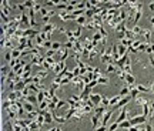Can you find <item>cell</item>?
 Wrapping results in <instances>:
<instances>
[{
    "instance_id": "6da1fadb",
    "label": "cell",
    "mask_w": 154,
    "mask_h": 131,
    "mask_svg": "<svg viewBox=\"0 0 154 131\" xmlns=\"http://www.w3.org/2000/svg\"><path fill=\"white\" fill-rule=\"evenodd\" d=\"M127 6H128V9H130L131 12H134V13L143 10V3L138 2V0H133V2H131V0H127Z\"/></svg>"
},
{
    "instance_id": "7a4b0ae2",
    "label": "cell",
    "mask_w": 154,
    "mask_h": 131,
    "mask_svg": "<svg viewBox=\"0 0 154 131\" xmlns=\"http://www.w3.org/2000/svg\"><path fill=\"white\" fill-rule=\"evenodd\" d=\"M47 76H49V71H46V70H40L36 76H33V83H34V84H40L42 80H44Z\"/></svg>"
},
{
    "instance_id": "3957f363",
    "label": "cell",
    "mask_w": 154,
    "mask_h": 131,
    "mask_svg": "<svg viewBox=\"0 0 154 131\" xmlns=\"http://www.w3.org/2000/svg\"><path fill=\"white\" fill-rule=\"evenodd\" d=\"M67 68V66H66V61H59L54 67H53V74L54 76H59L61 71H64Z\"/></svg>"
},
{
    "instance_id": "277c9868",
    "label": "cell",
    "mask_w": 154,
    "mask_h": 131,
    "mask_svg": "<svg viewBox=\"0 0 154 131\" xmlns=\"http://www.w3.org/2000/svg\"><path fill=\"white\" fill-rule=\"evenodd\" d=\"M145 120H147V117H144V115L141 114V115L131 117V118H130V122H131V125H140V124H144Z\"/></svg>"
},
{
    "instance_id": "5b68a950",
    "label": "cell",
    "mask_w": 154,
    "mask_h": 131,
    "mask_svg": "<svg viewBox=\"0 0 154 131\" xmlns=\"http://www.w3.org/2000/svg\"><path fill=\"white\" fill-rule=\"evenodd\" d=\"M90 100H91V103L94 104V107H98V105H101V101H103V95H101V94H96V93H91V95H90Z\"/></svg>"
},
{
    "instance_id": "8992f818",
    "label": "cell",
    "mask_w": 154,
    "mask_h": 131,
    "mask_svg": "<svg viewBox=\"0 0 154 131\" xmlns=\"http://www.w3.org/2000/svg\"><path fill=\"white\" fill-rule=\"evenodd\" d=\"M131 100H133V97H131V95L123 97V98H121V100L118 101V104H117V105H114V110H120L121 107L124 108V107H126V105H127V104H128V103L131 101Z\"/></svg>"
},
{
    "instance_id": "52a82bcc",
    "label": "cell",
    "mask_w": 154,
    "mask_h": 131,
    "mask_svg": "<svg viewBox=\"0 0 154 131\" xmlns=\"http://www.w3.org/2000/svg\"><path fill=\"white\" fill-rule=\"evenodd\" d=\"M71 83H73V84H74V86H76V87H77L79 90H81V91H83V90L86 88V83H84L83 77H74Z\"/></svg>"
},
{
    "instance_id": "ba28073f",
    "label": "cell",
    "mask_w": 154,
    "mask_h": 131,
    "mask_svg": "<svg viewBox=\"0 0 154 131\" xmlns=\"http://www.w3.org/2000/svg\"><path fill=\"white\" fill-rule=\"evenodd\" d=\"M106 113H107V107H104V105H98V107L94 108V113H93V114H96V115L100 118V121H101Z\"/></svg>"
},
{
    "instance_id": "9c48e42d",
    "label": "cell",
    "mask_w": 154,
    "mask_h": 131,
    "mask_svg": "<svg viewBox=\"0 0 154 131\" xmlns=\"http://www.w3.org/2000/svg\"><path fill=\"white\" fill-rule=\"evenodd\" d=\"M127 113H128V110L124 107V108L120 111V114H118V117H117L116 122H117V124H121V122H124V121L127 120Z\"/></svg>"
},
{
    "instance_id": "30bf717a",
    "label": "cell",
    "mask_w": 154,
    "mask_h": 131,
    "mask_svg": "<svg viewBox=\"0 0 154 131\" xmlns=\"http://www.w3.org/2000/svg\"><path fill=\"white\" fill-rule=\"evenodd\" d=\"M60 20L61 22H74L76 20V17L73 16V14H69V13H66V12H60Z\"/></svg>"
},
{
    "instance_id": "8fae6325",
    "label": "cell",
    "mask_w": 154,
    "mask_h": 131,
    "mask_svg": "<svg viewBox=\"0 0 154 131\" xmlns=\"http://www.w3.org/2000/svg\"><path fill=\"white\" fill-rule=\"evenodd\" d=\"M74 23L77 24V26H80V27H87V17H86V14H83V16H80V17H77L76 20H74Z\"/></svg>"
},
{
    "instance_id": "7c38bea8",
    "label": "cell",
    "mask_w": 154,
    "mask_h": 131,
    "mask_svg": "<svg viewBox=\"0 0 154 131\" xmlns=\"http://www.w3.org/2000/svg\"><path fill=\"white\" fill-rule=\"evenodd\" d=\"M54 30H60V29H59L54 23H49V24H44V26H43V30H42V32H46V33H53Z\"/></svg>"
},
{
    "instance_id": "4fadbf2b",
    "label": "cell",
    "mask_w": 154,
    "mask_h": 131,
    "mask_svg": "<svg viewBox=\"0 0 154 131\" xmlns=\"http://www.w3.org/2000/svg\"><path fill=\"white\" fill-rule=\"evenodd\" d=\"M124 81L127 83V86L133 87V86H134V83H135V77H134V74H131V73H126Z\"/></svg>"
},
{
    "instance_id": "5bb4252c",
    "label": "cell",
    "mask_w": 154,
    "mask_h": 131,
    "mask_svg": "<svg viewBox=\"0 0 154 131\" xmlns=\"http://www.w3.org/2000/svg\"><path fill=\"white\" fill-rule=\"evenodd\" d=\"M141 36H143V39H144V41H145L147 44L151 43V41H150V39H151V30H148V29H143Z\"/></svg>"
},
{
    "instance_id": "9a60e30c",
    "label": "cell",
    "mask_w": 154,
    "mask_h": 131,
    "mask_svg": "<svg viewBox=\"0 0 154 131\" xmlns=\"http://www.w3.org/2000/svg\"><path fill=\"white\" fill-rule=\"evenodd\" d=\"M23 107H24V110H26V114H27V113H34V111H37L36 107H34L32 103H27V101L23 103Z\"/></svg>"
},
{
    "instance_id": "2e32d148",
    "label": "cell",
    "mask_w": 154,
    "mask_h": 131,
    "mask_svg": "<svg viewBox=\"0 0 154 131\" xmlns=\"http://www.w3.org/2000/svg\"><path fill=\"white\" fill-rule=\"evenodd\" d=\"M111 115H113V111H111V110H110V111H107V113L104 114L103 120L100 121V125H107V122H108V120L111 118Z\"/></svg>"
},
{
    "instance_id": "e0dca14e",
    "label": "cell",
    "mask_w": 154,
    "mask_h": 131,
    "mask_svg": "<svg viewBox=\"0 0 154 131\" xmlns=\"http://www.w3.org/2000/svg\"><path fill=\"white\" fill-rule=\"evenodd\" d=\"M10 54H12V57L15 59V60H20L22 59V51L16 47V49H13L12 51H10Z\"/></svg>"
},
{
    "instance_id": "ac0fdd59",
    "label": "cell",
    "mask_w": 154,
    "mask_h": 131,
    "mask_svg": "<svg viewBox=\"0 0 154 131\" xmlns=\"http://www.w3.org/2000/svg\"><path fill=\"white\" fill-rule=\"evenodd\" d=\"M98 122H100V118L96 115V114H91V125H93V128L94 130H97L100 125H98Z\"/></svg>"
},
{
    "instance_id": "d6986e66",
    "label": "cell",
    "mask_w": 154,
    "mask_h": 131,
    "mask_svg": "<svg viewBox=\"0 0 154 131\" xmlns=\"http://www.w3.org/2000/svg\"><path fill=\"white\" fill-rule=\"evenodd\" d=\"M135 88L138 90V93H150V86H144V84H137Z\"/></svg>"
},
{
    "instance_id": "ffe728a7",
    "label": "cell",
    "mask_w": 154,
    "mask_h": 131,
    "mask_svg": "<svg viewBox=\"0 0 154 131\" xmlns=\"http://www.w3.org/2000/svg\"><path fill=\"white\" fill-rule=\"evenodd\" d=\"M135 103H137V104H140V105L143 107V105L148 104V103H150V100H147V98H145V97H143V95H138V97L135 98Z\"/></svg>"
},
{
    "instance_id": "44dd1931",
    "label": "cell",
    "mask_w": 154,
    "mask_h": 131,
    "mask_svg": "<svg viewBox=\"0 0 154 131\" xmlns=\"http://www.w3.org/2000/svg\"><path fill=\"white\" fill-rule=\"evenodd\" d=\"M106 71H107L108 74H111V73H116V74H117V71H118V67H117L116 64H107V68H106Z\"/></svg>"
},
{
    "instance_id": "7402d4cb",
    "label": "cell",
    "mask_w": 154,
    "mask_h": 131,
    "mask_svg": "<svg viewBox=\"0 0 154 131\" xmlns=\"http://www.w3.org/2000/svg\"><path fill=\"white\" fill-rule=\"evenodd\" d=\"M84 115H86V113H84V110H83V108H76V113H74V118L80 120V118H83Z\"/></svg>"
},
{
    "instance_id": "603a6c76",
    "label": "cell",
    "mask_w": 154,
    "mask_h": 131,
    "mask_svg": "<svg viewBox=\"0 0 154 131\" xmlns=\"http://www.w3.org/2000/svg\"><path fill=\"white\" fill-rule=\"evenodd\" d=\"M120 100H121V95H120V94H117V95L111 97V98H110V105H113V107H114V105H117Z\"/></svg>"
},
{
    "instance_id": "cb8c5ba5",
    "label": "cell",
    "mask_w": 154,
    "mask_h": 131,
    "mask_svg": "<svg viewBox=\"0 0 154 131\" xmlns=\"http://www.w3.org/2000/svg\"><path fill=\"white\" fill-rule=\"evenodd\" d=\"M124 33H126V39H130V40H133V41L135 40V34L133 33V30H131V29H127Z\"/></svg>"
},
{
    "instance_id": "d4e9b609",
    "label": "cell",
    "mask_w": 154,
    "mask_h": 131,
    "mask_svg": "<svg viewBox=\"0 0 154 131\" xmlns=\"http://www.w3.org/2000/svg\"><path fill=\"white\" fill-rule=\"evenodd\" d=\"M36 122H37L40 127H42V125H44V124H46V118H44V115L39 113V115H37V118H36Z\"/></svg>"
},
{
    "instance_id": "484cf974",
    "label": "cell",
    "mask_w": 154,
    "mask_h": 131,
    "mask_svg": "<svg viewBox=\"0 0 154 131\" xmlns=\"http://www.w3.org/2000/svg\"><path fill=\"white\" fill-rule=\"evenodd\" d=\"M60 49H63V46H61V43H60V41H53V44H52V50L57 53V51H59Z\"/></svg>"
},
{
    "instance_id": "4316f807",
    "label": "cell",
    "mask_w": 154,
    "mask_h": 131,
    "mask_svg": "<svg viewBox=\"0 0 154 131\" xmlns=\"http://www.w3.org/2000/svg\"><path fill=\"white\" fill-rule=\"evenodd\" d=\"M26 101H27V103H32L33 105H34L36 103H39V100H37V95H34V94H30V95L26 98Z\"/></svg>"
},
{
    "instance_id": "83f0119b",
    "label": "cell",
    "mask_w": 154,
    "mask_h": 131,
    "mask_svg": "<svg viewBox=\"0 0 154 131\" xmlns=\"http://www.w3.org/2000/svg\"><path fill=\"white\" fill-rule=\"evenodd\" d=\"M67 6H69V2H59L57 6H56V9H59V10H66Z\"/></svg>"
},
{
    "instance_id": "f1b7e54d",
    "label": "cell",
    "mask_w": 154,
    "mask_h": 131,
    "mask_svg": "<svg viewBox=\"0 0 154 131\" xmlns=\"http://www.w3.org/2000/svg\"><path fill=\"white\" fill-rule=\"evenodd\" d=\"M143 17V10H140V12H137L135 13V16H134V20H133V24L134 26H137V23H138V20Z\"/></svg>"
},
{
    "instance_id": "f546056e",
    "label": "cell",
    "mask_w": 154,
    "mask_h": 131,
    "mask_svg": "<svg viewBox=\"0 0 154 131\" xmlns=\"http://www.w3.org/2000/svg\"><path fill=\"white\" fill-rule=\"evenodd\" d=\"M150 111H151V108H150V103L145 104V105H143V115H144V117H148V115H150Z\"/></svg>"
},
{
    "instance_id": "4dcf8cb0",
    "label": "cell",
    "mask_w": 154,
    "mask_h": 131,
    "mask_svg": "<svg viewBox=\"0 0 154 131\" xmlns=\"http://www.w3.org/2000/svg\"><path fill=\"white\" fill-rule=\"evenodd\" d=\"M53 118H54V121H56V122H59V124L66 121V117H59L56 111H53Z\"/></svg>"
},
{
    "instance_id": "1f68e13d",
    "label": "cell",
    "mask_w": 154,
    "mask_h": 131,
    "mask_svg": "<svg viewBox=\"0 0 154 131\" xmlns=\"http://www.w3.org/2000/svg\"><path fill=\"white\" fill-rule=\"evenodd\" d=\"M29 128H30L32 131H40V125H39L36 121H32L30 125H29Z\"/></svg>"
},
{
    "instance_id": "d6a6232c",
    "label": "cell",
    "mask_w": 154,
    "mask_h": 131,
    "mask_svg": "<svg viewBox=\"0 0 154 131\" xmlns=\"http://www.w3.org/2000/svg\"><path fill=\"white\" fill-rule=\"evenodd\" d=\"M148 56H154V43H148L147 46V51H145Z\"/></svg>"
},
{
    "instance_id": "836d02e7",
    "label": "cell",
    "mask_w": 154,
    "mask_h": 131,
    "mask_svg": "<svg viewBox=\"0 0 154 131\" xmlns=\"http://www.w3.org/2000/svg\"><path fill=\"white\" fill-rule=\"evenodd\" d=\"M131 30H133V33H134L135 36H137V34H141V33H143V29H141L140 26H133V29H131Z\"/></svg>"
},
{
    "instance_id": "e575fe53",
    "label": "cell",
    "mask_w": 154,
    "mask_h": 131,
    "mask_svg": "<svg viewBox=\"0 0 154 131\" xmlns=\"http://www.w3.org/2000/svg\"><path fill=\"white\" fill-rule=\"evenodd\" d=\"M81 30H83V27H80V26H77V29L74 30V37L79 40L80 39V36H81Z\"/></svg>"
},
{
    "instance_id": "d590c367",
    "label": "cell",
    "mask_w": 154,
    "mask_h": 131,
    "mask_svg": "<svg viewBox=\"0 0 154 131\" xmlns=\"http://www.w3.org/2000/svg\"><path fill=\"white\" fill-rule=\"evenodd\" d=\"M130 127H133V125H131V122H130V120H126L124 122H121V124H120V128H127V130H128Z\"/></svg>"
},
{
    "instance_id": "8d00e7d4",
    "label": "cell",
    "mask_w": 154,
    "mask_h": 131,
    "mask_svg": "<svg viewBox=\"0 0 154 131\" xmlns=\"http://www.w3.org/2000/svg\"><path fill=\"white\" fill-rule=\"evenodd\" d=\"M97 81H98V84H107V83H108L107 77H104L103 74H101V76H100V77L97 78Z\"/></svg>"
},
{
    "instance_id": "74e56055",
    "label": "cell",
    "mask_w": 154,
    "mask_h": 131,
    "mask_svg": "<svg viewBox=\"0 0 154 131\" xmlns=\"http://www.w3.org/2000/svg\"><path fill=\"white\" fill-rule=\"evenodd\" d=\"M74 113H76V108H70V110L67 111V114H66V120H69V118L74 117Z\"/></svg>"
},
{
    "instance_id": "f35d334b",
    "label": "cell",
    "mask_w": 154,
    "mask_h": 131,
    "mask_svg": "<svg viewBox=\"0 0 154 131\" xmlns=\"http://www.w3.org/2000/svg\"><path fill=\"white\" fill-rule=\"evenodd\" d=\"M117 128H120V124H117V122L114 121V122H111V124H110V127H108V131H116Z\"/></svg>"
},
{
    "instance_id": "ab89813d",
    "label": "cell",
    "mask_w": 154,
    "mask_h": 131,
    "mask_svg": "<svg viewBox=\"0 0 154 131\" xmlns=\"http://www.w3.org/2000/svg\"><path fill=\"white\" fill-rule=\"evenodd\" d=\"M147 43H143L141 41V44H140V47H138V53H141V51H147Z\"/></svg>"
},
{
    "instance_id": "60d3db41",
    "label": "cell",
    "mask_w": 154,
    "mask_h": 131,
    "mask_svg": "<svg viewBox=\"0 0 154 131\" xmlns=\"http://www.w3.org/2000/svg\"><path fill=\"white\" fill-rule=\"evenodd\" d=\"M101 105H104V107H110V98H107V97H104V95H103Z\"/></svg>"
},
{
    "instance_id": "b9f144b4",
    "label": "cell",
    "mask_w": 154,
    "mask_h": 131,
    "mask_svg": "<svg viewBox=\"0 0 154 131\" xmlns=\"http://www.w3.org/2000/svg\"><path fill=\"white\" fill-rule=\"evenodd\" d=\"M98 32H100V33H101V36H103V37H104V39H107V36H108V34H107V32H106V29H104V27H103V26H101V27H100V29H98Z\"/></svg>"
},
{
    "instance_id": "7bdbcfd3",
    "label": "cell",
    "mask_w": 154,
    "mask_h": 131,
    "mask_svg": "<svg viewBox=\"0 0 154 131\" xmlns=\"http://www.w3.org/2000/svg\"><path fill=\"white\" fill-rule=\"evenodd\" d=\"M52 41H44V44H43V49H46V50H52Z\"/></svg>"
},
{
    "instance_id": "ee69618b",
    "label": "cell",
    "mask_w": 154,
    "mask_h": 131,
    "mask_svg": "<svg viewBox=\"0 0 154 131\" xmlns=\"http://www.w3.org/2000/svg\"><path fill=\"white\" fill-rule=\"evenodd\" d=\"M5 60H6V61H7V63L10 64V63H12V60H13V57H12V54H10V53H7V54L5 56Z\"/></svg>"
},
{
    "instance_id": "f6af8a7d",
    "label": "cell",
    "mask_w": 154,
    "mask_h": 131,
    "mask_svg": "<svg viewBox=\"0 0 154 131\" xmlns=\"http://www.w3.org/2000/svg\"><path fill=\"white\" fill-rule=\"evenodd\" d=\"M73 80L71 78H69V77H64L63 78V81H61V86H66V84H69V83H71Z\"/></svg>"
},
{
    "instance_id": "bcb514c9",
    "label": "cell",
    "mask_w": 154,
    "mask_h": 131,
    "mask_svg": "<svg viewBox=\"0 0 154 131\" xmlns=\"http://www.w3.org/2000/svg\"><path fill=\"white\" fill-rule=\"evenodd\" d=\"M64 105H69V103H67V101L60 100V101H59V104H57V108H61V107H64Z\"/></svg>"
},
{
    "instance_id": "7dc6e473",
    "label": "cell",
    "mask_w": 154,
    "mask_h": 131,
    "mask_svg": "<svg viewBox=\"0 0 154 131\" xmlns=\"http://www.w3.org/2000/svg\"><path fill=\"white\" fill-rule=\"evenodd\" d=\"M141 130V127L140 125H133V127H130L128 128V131H140Z\"/></svg>"
},
{
    "instance_id": "c3c4849f",
    "label": "cell",
    "mask_w": 154,
    "mask_h": 131,
    "mask_svg": "<svg viewBox=\"0 0 154 131\" xmlns=\"http://www.w3.org/2000/svg\"><path fill=\"white\" fill-rule=\"evenodd\" d=\"M64 47H66L67 50H69V49H73V47H74V43H71V41H67V43L64 44Z\"/></svg>"
},
{
    "instance_id": "681fc988",
    "label": "cell",
    "mask_w": 154,
    "mask_h": 131,
    "mask_svg": "<svg viewBox=\"0 0 154 131\" xmlns=\"http://www.w3.org/2000/svg\"><path fill=\"white\" fill-rule=\"evenodd\" d=\"M96 131H108V127H107V125H100Z\"/></svg>"
},
{
    "instance_id": "f907efd6",
    "label": "cell",
    "mask_w": 154,
    "mask_h": 131,
    "mask_svg": "<svg viewBox=\"0 0 154 131\" xmlns=\"http://www.w3.org/2000/svg\"><path fill=\"white\" fill-rule=\"evenodd\" d=\"M13 128H15V131H23V128H22L19 124H16V122L13 124Z\"/></svg>"
},
{
    "instance_id": "816d5d0a",
    "label": "cell",
    "mask_w": 154,
    "mask_h": 131,
    "mask_svg": "<svg viewBox=\"0 0 154 131\" xmlns=\"http://www.w3.org/2000/svg\"><path fill=\"white\" fill-rule=\"evenodd\" d=\"M148 60H150V63H151V66L154 67V56H148Z\"/></svg>"
},
{
    "instance_id": "f5cc1de1",
    "label": "cell",
    "mask_w": 154,
    "mask_h": 131,
    "mask_svg": "<svg viewBox=\"0 0 154 131\" xmlns=\"http://www.w3.org/2000/svg\"><path fill=\"white\" fill-rule=\"evenodd\" d=\"M148 7H150V10H151V12L154 13V2H151V3L148 5Z\"/></svg>"
},
{
    "instance_id": "db71d44e",
    "label": "cell",
    "mask_w": 154,
    "mask_h": 131,
    "mask_svg": "<svg viewBox=\"0 0 154 131\" xmlns=\"http://www.w3.org/2000/svg\"><path fill=\"white\" fill-rule=\"evenodd\" d=\"M150 93H154V83L150 84Z\"/></svg>"
},
{
    "instance_id": "11a10c76",
    "label": "cell",
    "mask_w": 154,
    "mask_h": 131,
    "mask_svg": "<svg viewBox=\"0 0 154 131\" xmlns=\"http://www.w3.org/2000/svg\"><path fill=\"white\" fill-rule=\"evenodd\" d=\"M150 108L154 110V101H150Z\"/></svg>"
},
{
    "instance_id": "9f6ffc18",
    "label": "cell",
    "mask_w": 154,
    "mask_h": 131,
    "mask_svg": "<svg viewBox=\"0 0 154 131\" xmlns=\"http://www.w3.org/2000/svg\"><path fill=\"white\" fill-rule=\"evenodd\" d=\"M57 131H61V128H60V127H57Z\"/></svg>"
},
{
    "instance_id": "6f0895ef",
    "label": "cell",
    "mask_w": 154,
    "mask_h": 131,
    "mask_svg": "<svg viewBox=\"0 0 154 131\" xmlns=\"http://www.w3.org/2000/svg\"><path fill=\"white\" fill-rule=\"evenodd\" d=\"M153 131H154V130H153Z\"/></svg>"
}]
</instances>
